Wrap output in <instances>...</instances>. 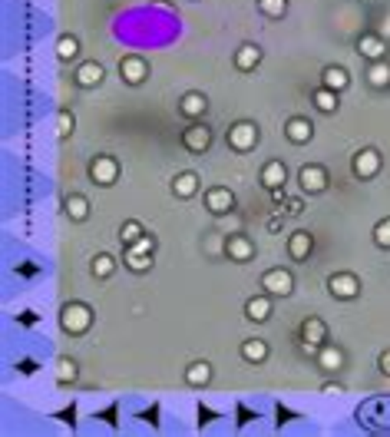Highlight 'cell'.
Returning <instances> with one entry per match:
<instances>
[{
  "label": "cell",
  "mask_w": 390,
  "mask_h": 437,
  "mask_svg": "<svg viewBox=\"0 0 390 437\" xmlns=\"http://www.w3.org/2000/svg\"><path fill=\"white\" fill-rule=\"evenodd\" d=\"M93 325V308L83 302H70L60 308V328L67 335H86Z\"/></svg>",
  "instance_id": "obj_1"
},
{
  "label": "cell",
  "mask_w": 390,
  "mask_h": 437,
  "mask_svg": "<svg viewBox=\"0 0 390 437\" xmlns=\"http://www.w3.org/2000/svg\"><path fill=\"white\" fill-rule=\"evenodd\" d=\"M261 288L271 298H288V295L295 292V275L288 268H268L265 275H261Z\"/></svg>",
  "instance_id": "obj_2"
},
{
  "label": "cell",
  "mask_w": 390,
  "mask_h": 437,
  "mask_svg": "<svg viewBox=\"0 0 390 437\" xmlns=\"http://www.w3.org/2000/svg\"><path fill=\"white\" fill-rule=\"evenodd\" d=\"M225 139H229V146H232L235 152L255 149V146H258V126H255V123H248V120H242V123L232 126Z\"/></svg>",
  "instance_id": "obj_3"
},
{
  "label": "cell",
  "mask_w": 390,
  "mask_h": 437,
  "mask_svg": "<svg viewBox=\"0 0 390 437\" xmlns=\"http://www.w3.org/2000/svg\"><path fill=\"white\" fill-rule=\"evenodd\" d=\"M90 179H93L96 186H113V182L119 179V162H116V156H96V159L90 162Z\"/></svg>",
  "instance_id": "obj_4"
},
{
  "label": "cell",
  "mask_w": 390,
  "mask_h": 437,
  "mask_svg": "<svg viewBox=\"0 0 390 437\" xmlns=\"http://www.w3.org/2000/svg\"><path fill=\"white\" fill-rule=\"evenodd\" d=\"M327 292H331L334 298L351 302V298H357V295H361V282H357V275H354V272H337V275L327 278Z\"/></svg>",
  "instance_id": "obj_5"
},
{
  "label": "cell",
  "mask_w": 390,
  "mask_h": 437,
  "mask_svg": "<svg viewBox=\"0 0 390 437\" xmlns=\"http://www.w3.org/2000/svg\"><path fill=\"white\" fill-rule=\"evenodd\" d=\"M351 169H354V176H357V179H374V176L381 172V152L371 149V146H367V149H361L351 159Z\"/></svg>",
  "instance_id": "obj_6"
},
{
  "label": "cell",
  "mask_w": 390,
  "mask_h": 437,
  "mask_svg": "<svg viewBox=\"0 0 390 437\" xmlns=\"http://www.w3.org/2000/svg\"><path fill=\"white\" fill-rule=\"evenodd\" d=\"M298 182H301V189L308 192V196H318V192L327 189V169L324 166H301V172H298Z\"/></svg>",
  "instance_id": "obj_7"
},
{
  "label": "cell",
  "mask_w": 390,
  "mask_h": 437,
  "mask_svg": "<svg viewBox=\"0 0 390 437\" xmlns=\"http://www.w3.org/2000/svg\"><path fill=\"white\" fill-rule=\"evenodd\" d=\"M119 76H123L129 86H139V83H146V76H149V63H146L143 57L129 53V57L119 60Z\"/></svg>",
  "instance_id": "obj_8"
},
{
  "label": "cell",
  "mask_w": 390,
  "mask_h": 437,
  "mask_svg": "<svg viewBox=\"0 0 390 437\" xmlns=\"http://www.w3.org/2000/svg\"><path fill=\"white\" fill-rule=\"evenodd\" d=\"M182 146L189 152H205L212 146V130L205 123H192L189 130H182Z\"/></svg>",
  "instance_id": "obj_9"
},
{
  "label": "cell",
  "mask_w": 390,
  "mask_h": 437,
  "mask_svg": "<svg viewBox=\"0 0 390 437\" xmlns=\"http://www.w3.org/2000/svg\"><path fill=\"white\" fill-rule=\"evenodd\" d=\"M205 209L212 212V216H225V212L235 209V196H232V189H225V186H212L209 192H205Z\"/></svg>",
  "instance_id": "obj_10"
},
{
  "label": "cell",
  "mask_w": 390,
  "mask_h": 437,
  "mask_svg": "<svg viewBox=\"0 0 390 437\" xmlns=\"http://www.w3.org/2000/svg\"><path fill=\"white\" fill-rule=\"evenodd\" d=\"M327 342V325L321 322V318H305L301 322V344H305V352L308 348H321V344Z\"/></svg>",
  "instance_id": "obj_11"
},
{
  "label": "cell",
  "mask_w": 390,
  "mask_h": 437,
  "mask_svg": "<svg viewBox=\"0 0 390 437\" xmlns=\"http://www.w3.org/2000/svg\"><path fill=\"white\" fill-rule=\"evenodd\" d=\"M225 256H229L232 262H251V258H255V242L248 236H242V232H235V236H229V242H225Z\"/></svg>",
  "instance_id": "obj_12"
},
{
  "label": "cell",
  "mask_w": 390,
  "mask_h": 437,
  "mask_svg": "<svg viewBox=\"0 0 390 437\" xmlns=\"http://www.w3.org/2000/svg\"><path fill=\"white\" fill-rule=\"evenodd\" d=\"M245 318L248 322H255V325H261V322H268L271 318V295H251L245 302Z\"/></svg>",
  "instance_id": "obj_13"
},
{
  "label": "cell",
  "mask_w": 390,
  "mask_h": 437,
  "mask_svg": "<svg viewBox=\"0 0 390 437\" xmlns=\"http://www.w3.org/2000/svg\"><path fill=\"white\" fill-rule=\"evenodd\" d=\"M285 136H288V139H291L295 146L311 143V136H314L311 120H305V116H291V120L285 123Z\"/></svg>",
  "instance_id": "obj_14"
},
{
  "label": "cell",
  "mask_w": 390,
  "mask_h": 437,
  "mask_svg": "<svg viewBox=\"0 0 390 437\" xmlns=\"http://www.w3.org/2000/svg\"><path fill=\"white\" fill-rule=\"evenodd\" d=\"M285 179H288V169H285V162H278V159H271V162H265V169H261V186L265 189H285Z\"/></svg>",
  "instance_id": "obj_15"
},
{
  "label": "cell",
  "mask_w": 390,
  "mask_h": 437,
  "mask_svg": "<svg viewBox=\"0 0 390 437\" xmlns=\"http://www.w3.org/2000/svg\"><path fill=\"white\" fill-rule=\"evenodd\" d=\"M311 248H314V236L311 232H305V228L288 238V256L295 258V262H305V258L311 256Z\"/></svg>",
  "instance_id": "obj_16"
},
{
  "label": "cell",
  "mask_w": 390,
  "mask_h": 437,
  "mask_svg": "<svg viewBox=\"0 0 390 437\" xmlns=\"http://www.w3.org/2000/svg\"><path fill=\"white\" fill-rule=\"evenodd\" d=\"M73 76H77V86H83V90H93V86H99V83H103L106 70H103V63H96V60H90V63H83V67H80Z\"/></svg>",
  "instance_id": "obj_17"
},
{
  "label": "cell",
  "mask_w": 390,
  "mask_h": 437,
  "mask_svg": "<svg viewBox=\"0 0 390 437\" xmlns=\"http://www.w3.org/2000/svg\"><path fill=\"white\" fill-rule=\"evenodd\" d=\"M318 368L321 371H341L344 368V352L337 348V344L324 342L321 348H318Z\"/></svg>",
  "instance_id": "obj_18"
},
{
  "label": "cell",
  "mask_w": 390,
  "mask_h": 437,
  "mask_svg": "<svg viewBox=\"0 0 390 437\" xmlns=\"http://www.w3.org/2000/svg\"><path fill=\"white\" fill-rule=\"evenodd\" d=\"M261 47H255V43H242V47L235 50V67L242 70V73H248V70H255L258 63H261Z\"/></svg>",
  "instance_id": "obj_19"
},
{
  "label": "cell",
  "mask_w": 390,
  "mask_h": 437,
  "mask_svg": "<svg viewBox=\"0 0 390 437\" xmlns=\"http://www.w3.org/2000/svg\"><path fill=\"white\" fill-rule=\"evenodd\" d=\"M321 86H327V90H334V93H344V90L351 86V76H347L344 67H324L321 70Z\"/></svg>",
  "instance_id": "obj_20"
},
{
  "label": "cell",
  "mask_w": 390,
  "mask_h": 437,
  "mask_svg": "<svg viewBox=\"0 0 390 437\" xmlns=\"http://www.w3.org/2000/svg\"><path fill=\"white\" fill-rule=\"evenodd\" d=\"M172 192H175V199H192L199 192V176L195 172H179L172 179Z\"/></svg>",
  "instance_id": "obj_21"
},
{
  "label": "cell",
  "mask_w": 390,
  "mask_h": 437,
  "mask_svg": "<svg viewBox=\"0 0 390 437\" xmlns=\"http://www.w3.org/2000/svg\"><path fill=\"white\" fill-rule=\"evenodd\" d=\"M182 116H189V120H199V116H205V110H209V100H205V93H185L179 103Z\"/></svg>",
  "instance_id": "obj_22"
},
{
  "label": "cell",
  "mask_w": 390,
  "mask_h": 437,
  "mask_svg": "<svg viewBox=\"0 0 390 437\" xmlns=\"http://www.w3.org/2000/svg\"><path fill=\"white\" fill-rule=\"evenodd\" d=\"M357 53L367 60H384V53H387V43H384V37H374V33H367V37L357 40Z\"/></svg>",
  "instance_id": "obj_23"
},
{
  "label": "cell",
  "mask_w": 390,
  "mask_h": 437,
  "mask_svg": "<svg viewBox=\"0 0 390 437\" xmlns=\"http://www.w3.org/2000/svg\"><path fill=\"white\" fill-rule=\"evenodd\" d=\"M242 358H245L248 364H261L268 358V342H261V338H248V342H242Z\"/></svg>",
  "instance_id": "obj_24"
},
{
  "label": "cell",
  "mask_w": 390,
  "mask_h": 437,
  "mask_svg": "<svg viewBox=\"0 0 390 437\" xmlns=\"http://www.w3.org/2000/svg\"><path fill=\"white\" fill-rule=\"evenodd\" d=\"M185 381H189L192 388H205L212 381V364L209 362H192L189 368H185Z\"/></svg>",
  "instance_id": "obj_25"
},
{
  "label": "cell",
  "mask_w": 390,
  "mask_h": 437,
  "mask_svg": "<svg viewBox=\"0 0 390 437\" xmlns=\"http://www.w3.org/2000/svg\"><path fill=\"white\" fill-rule=\"evenodd\" d=\"M63 209H67V216L73 218V222H86V218H90V202H86V196H80V192L67 196Z\"/></svg>",
  "instance_id": "obj_26"
},
{
  "label": "cell",
  "mask_w": 390,
  "mask_h": 437,
  "mask_svg": "<svg viewBox=\"0 0 390 437\" xmlns=\"http://www.w3.org/2000/svg\"><path fill=\"white\" fill-rule=\"evenodd\" d=\"M367 80H371V86H377V90L390 86V63L387 60H371V67H367Z\"/></svg>",
  "instance_id": "obj_27"
},
{
  "label": "cell",
  "mask_w": 390,
  "mask_h": 437,
  "mask_svg": "<svg viewBox=\"0 0 390 437\" xmlns=\"http://www.w3.org/2000/svg\"><path fill=\"white\" fill-rule=\"evenodd\" d=\"M314 106H318V110H321V113H337V93H334V90H327V86H318V90H314Z\"/></svg>",
  "instance_id": "obj_28"
},
{
  "label": "cell",
  "mask_w": 390,
  "mask_h": 437,
  "mask_svg": "<svg viewBox=\"0 0 390 437\" xmlns=\"http://www.w3.org/2000/svg\"><path fill=\"white\" fill-rule=\"evenodd\" d=\"M123 262L133 272H149L153 268V256H143V252H133V248H123Z\"/></svg>",
  "instance_id": "obj_29"
},
{
  "label": "cell",
  "mask_w": 390,
  "mask_h": 437,
  "mask_svg": "<svg viewBox=\"0 0 390 437\" xmlns=\"http://www.w3.org/2000/svg\"><path fill=\"white\" fill-rule=\"evenodd\" d=\"M77 53H80V40L77 37H60V43H57V60L60 63L77 60Z\"/></svg>",
  "instance_id": "obj_30"
},
{
  "label": "cell",
  "mask_w": 390,
  "mask_h": 437,
  "mask_svg": "<svg viewBox=\"0 0 390 437\" xmlns=\"http://www.w3.org/2000/svg\"><path fill=\"white\" fill-rule=\"evenodd\" d=\"M116 272V258L106 256V252H99V256L93 258V275L96 278H109Z\"/></svg>",
  "instance_id": "obj_31"
},
{
  "label": "cell",
  "mask_w": 390,
  "mask_h": 437,
  "mask_svg": "<svg viewBox=\"0 0 390 437\" xmlns=\"http://www.w3.org/2000/svg\"><path fill=\"white\" fill-rule=\"evenodd\" d=\"M146 232H143V226L136 222V218H129V222H123V228H119V242L123 246H133V242H139Z\"/></svg>",
  "instance_id": "obj_32"
},
{
  "label": "cell",
  "mask_w": 390,
  "mask_h": 437,
  "mask_svg": "<svg viewBox=\"0 0 390 437\" xmlns=\"http://www.w3.org/2000/svg\"><path fill=\"white\" fill-rule=\"evenodd\" d=\"M258 10H261L265 17L278 20V17H285L288 14V0H258Z\"/></svg>",
  "instance_id": "obj_33"
},
{
  "label": "cell",
  "mask_w": 390,
  "mask_h": 437,
  "mask_svg": "<svg viewBox=\"0 0 390 437\" xmlns=\"http://www.w3.org/2000/svg\"><path fill=\"white\" fill-rule=\"evenodd\" d=\"M77 381V362L73 358H60L57 362V384H70Z\"/></svg>",
  "instance_id": "obj_34"
},
{
  "label": "cell",
  "mask_w": 390,
  "mask_h": 437,
  "mask_svg": "<svg viewBox=\"0 0 390 437\" xmlns=\"http://www.w3.org/2000/svg\"><path fill=\"white\" fill-rule=\"evenodd\" d=\"M73 130H77L73 113H70V110H60V116H57V136H60V139H70V136H73Z\"/></svg>",
  "instance_id": "obj_35"
},
{
  "label": "cell",
  "mask_w": 390,
  "mask_h": 437,
  "mask_svg": "<svg viewBox=\"0 0 390 437\" xmlns=\"http://www.w3.org/2000/svg\"><path fill=\"white\" fill-rule=\"evenodd\" d=\"M374 246H377V248H390V216L381 218V222L374 226Z\"/></svg>",
  "instance_id": "obj_36"
},
{
  "label": "cell",
  "mask_w": 390,
  "mask_h": 437,
  "mask_svg": "<svg viewBox=\"0 0 390 437\" xmlns=\"http://www.w3.org/2000/svg\"><path fill=\"white\" fill-rule=\"evenodd\" d=\"M126 248H133V252H143V256H153V252H156V238L153 236H143L139 242H133V246H126Z\"/></svg>",
  "instance_id": "obj_37"
},
{
  "label": "cell",
  "mask_w": 390,
  "mask_h": 437,
  "mask_svg": "<svg viewBox=\"0 0 390 437\" xmlns=\"http://www.w3.org/2000/svg\"><path fill=\"white\" fill-rule=\"evenodd\" d=\"M377 368H381L384 374H387V378H390V348H387V352L381 354V362H377Z\"/></svg>",
  "instance_id": "obj_38"
},
{
  "label": "cell",
  "mask_w": 390,
  "mask_h": 437,
  "mask_svg": "<svg viewBox=\"0 0 390 437\" xmlns=\"http://www.w3.org/2000/svg\"><path fill=\"white\" fill-rule=\"evenodd\" d=\"M321 394H327V398H337V394H344V391H341V384H324Z\"/></svg>",
  "instance_id": "obj_39"
},
{
  "label": "cell",
  "mask_w": 390,
  "mask_h": 437,
  "mask_svg": "<svg viewBox=\"0 0 390 437\" xmlns=\"http://www.w3.org/2000/svg\"><path fill=\"white\" fill-rule=\"evenodd\" d=\"M288 212H291V216H298V212H301V202H298V199H288Z\"/></svg>",
  "instance_id": "obj_40"
}]
</instances>
